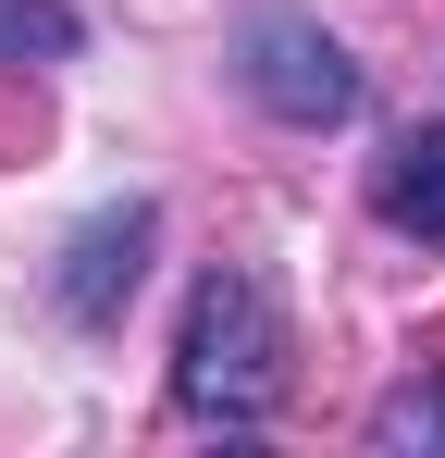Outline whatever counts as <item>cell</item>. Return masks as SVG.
Returning a JSON list of instances; mask_svg holds the SVG:
<instances>
[{
	"label": "cell",
	"mask_w": 445,
	"mask_h": 458,
	"mask_svg": "<svg viewBox=\"0 0 445 458\" xmlns=\"http://www.w3.org/2000/svg\"><path fill=\"white\" fill-rule=\"evenodd\" d=\"M173 396L211 434H260L273 421V396H285V322H273L260 273H198L186 335H173Z\"/></svg>",
	"instance_id": "1"
},
{
	"label": "cell",
	"mask_w": 445,
	"mask_h": 458,
	"mask_svg": "<svg viewBox=\"0 0 445 458\" xmlns=\"http://www.w3.org/2000/svg\"><path fill=\"white\" fill-rule=\"evenodd\" d=\"M235 87H248L273 124H309V137L359 112V63H347L309 13H260V25L235 38Z\"/></svg>",
	"instance_id": "2"
},
{
	"label": "cell",
	"mask_w": 445,
	"mask_h": 458,
	"mask_svg": "<svg viewBox=\"0 0 445 458\" xmlns=\"http://www.w3.org/2000/svg\"><path fill=\"white\" fill-rule=\"evenodd\" d=\"M148 248H161V211H148V199L99 211V224H74L63 273H50V310H63V322H87V335H112V322H124V298H137V273H148Z\"/></svg>",
	"instance_id": "3"
},
{
	"label": "cell",
	"mask_w": 445,
	"mask_h": 458,
	"mask_svg": "<svg viewBox=\"0 0 445 458\" xmlns=\"http://www.w3.org/2000/svg\"><path fill=\"white\" fill-rule=\"evenodd\" d=\"M371 211L408 248H445V124H408L396 149L371 161Z\"/></svg>",
	"instance_id": "4"
},
{
	"label": "cell",
	"mask_w": 445,
	"mask_h": 458,
	"mask_svg": "<svg viewBox=\"0 0 445 458\" xmlns=\"http://www.w3.org/2000/svg\"><path fill=\"white\" fill-rule=\"evenodd\" d=\"M371 446L383 458H445V384H396L371 409Z\"/></svg>",
	"instance_id": "5"
},
{
	"label": "cell",
	"mask_w": 445,
	"mask_h": 458,
	"mask_svg": "<svg viewBox=\"0 0 445 458\" xmlns=\"http://www.w3.org/2000/svg\"><path fill=\"white\" fill-rule=\"evenodd\" d=\"M74 25L63 0H0V63H74Z\"/></svg>",
	"instance_id": "6"
}]
</instances>
